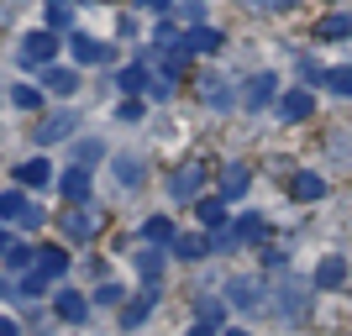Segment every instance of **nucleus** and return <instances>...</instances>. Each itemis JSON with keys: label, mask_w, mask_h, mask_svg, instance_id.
<instances>
[{"label": "nucleus", "mask_w": 352, "mask_h": 336, "mask_svg": "<svg viewBox=\"0 0 352 336\" xmlns=\"http://www.w3.org/2000/svg\"><path fill=\"white\" fill-rule=\"evenodd\" d=\"M226 294H232V305H236V310H248V315H258V310L268 305L258 278H232V289H226Z\"/></svg>", "instance_id": "1"}, {"label": "nucleus", "mask_w": 352, "mask_h": 336, "mask_svg": "<svg viewBox=\"0 0 352 336\" xmlns=\"http://www.w3.org/2000/svg\"><path fill=\"white\" fill-rule=\"evenodd\" d=\"M53 53H58V37H53V32L21 37V63H53Z\"/></svg>", "instance_id": "2"}, {"label": "nucleus", "mask_w": 352, "mask_h": 336, "mask_svg": "<svg viewBox=\"0 0 352 336\" xmlns=\"http://www.w3.org/2000/svg\"><path fill=\"white\" fill-rule=\"evenodd\" d=\"M69 53H74L79 63H105V58H111V43H100V37H85V32H74V37H69Z\"/></svg>", "instance_id": "3"}, {"label": "nucleus", "mask_w": 352, "mask_h": 336, "mask_svg": "<svg viewBox=\"0 0 352 336\" xmlns=\"http://www.w3.org/2000/svg\"><path fill=\"white\" fill-rule=\"evenodd\" d=\"M310 111H316V95H310V89H289V95L279 100V116L284 121H305Z\"/></svg>", "instance_id": "4"}, {"label": "nucleus", "mask_w": 352, "mask_h": 336, "mask_svg": "<svg viewBox=\"0 0 352 336\" xmlns=\"http://www.w3.org/2000/svg\"><path fill=\"white\" fill-rule=\"evenodd\" d=\"M179 47H184V53H216V47H221V32H210V27H190L184 37H179Z\"/></svg>", "instance_id": "5"}, {"label": "nucleus", "mask_w": 352, "mask_h": 336, "mask_svg": "<svg viewBox=\"0 0 352 336\" xmlns=\"http://www.w3.org/2000/svg\"><path fill=\"white\" fill-rule=\"evenodd\" d=\"M63 268H69V252L63 247H37V268H32L37 278H58Z\"/></svg>", "instance_id": "6"}, {"label": "nucleus", "mask_w": 352, "mask_h": 336, "mask_svg": "<svg viewBox=\"0 0 352 336\" xmlns=\"http://www.w3.org/2000/svg\"><path fill=\"white\" fill-rule=\"evenodd\" d=\"M58 190H63V200L85 205V200H89V168H69V174L58 179Z\"/></svg>", "instance_id": "7"}, {"label": "nucleus", "mask_w": 352, "mask_h": 336, "mask_svg": "<svg viewBox=\"0 0 352 336\" xmlns=\"http://www.w3.org/2000/svg\"><path fill=\"white\" fill-rule=\"evenodd\" d=\"M47 179H53V163H47V158H27L21 168H16V184H27V190L47 184Z\"/></svg>", "instance_id": "8"}, {"label": "nucleus", "mask_w": 352, "mask_h": 336, "mask_svg": "<svg viewBox=\"0 0 352 336\" xmlns=\"http://www.w3.org/2000/svg\"><path fill=\"white\" fill-rule=\"evenodd\" d=\"M337 284H347V258H326L316 268V289H337Z\"/></svg>", "instance_id": "9"}, {"label": "nucleus", "mask_w": 352, "mask_h": 336, "mask_svg": "<svg viewBox=\"0 0 352 336\" xmlns=\"http://www.w3.org/2000/svg\"><path fill=\"white\" fill-rule=\"evenodd\" d=\"M74 126H79V121H74L69 111H63V116H47L43 126H37V142H63V137H69Z\"/></svg>", "instance_id": "10"}, {"label": "nucleus", "mask_w": 352, "mask_h": 336, "mask_svg": "<svg viewBox=\"0 0 352 336\" xmlns=\"http://www.w3.org/2000/svg\"><path fill=\"white\" fill-rule=\"evenodd\" d=\"M200 184H206V174H200V168H179V174L168 179V190H174L179 200H184V194H200Z\"/></svg>", "instance_id": "11"}, {"label": "nucleus", "mask_w": 352, "mask_h": 336, "mask_svg": "<svg viewBox=\"0 0 352 336\" xmlns=\"http://www.w3.org/2000/svg\"><path fill=\"white\" fill-rule=\"evenodd\" d=\"M43 85L53 89V95H74V89H79V74H74V69H47Z\"/></svg>", "instance_id": "12"}, {"label": "nucleus", "mask_w": 352, "mask_h": 336, "mask_svg": "<svg viewBox=\"0 0 352 336\" xmlns=\"http://www.w3.org/2000/svg\"><path fill=\"white\" fill-rule=\"evenodd\" d=\"M32 210V200L21 190H11V194H0V221H21Z\"/></svg>", "instance_id": "13"}, {"label": "nucleus", "mask_w": 352, "mask_h": 336, "mask_svg": "<svg viewBox=\"0 0 352 336\" xmlns=\"http://www.w3.org/2000/svg\"><path fill=\"white\" fill-rule=\"evenodd\" d=\"M248 168H242V163H232V168H226V174H221V194H226V200H232V194H242L248 190Z\"/></svg>", "instance_id": "14"}, {"label": "nucleus", "mask_w": 352, "mask_h": 336, "mask_svg": "<svg viewBox=\"0 0 352 336\" xmlns=\"http://www.w3.org/2000/svg\"><path fill=\"white\" fill-rule=\"evenodd\" d=\"M274 89H279V79H274V74H258L252 89H248V105H268V100H274Z\"/></svg>", "instance_id": "15"}, {"label": "nucleus", "mask_w": 352, "mask_h": 336, "mask_svg": "<svg viewBox=\"0 0 352 336\" xmlns=\"http://www.w3.org/2000/svg\"><path fill=\"white\" fill-rule=\"evenodd\" d=\"M53 305H58V315H63V321H85V315H89V305L79 300V294H69V289H63L58 300H53Z\"/></svg>", "instance_id": "16"}, {"label": "nucleus", "mask_w": 352, "mask_h": 336, "mask_svg": "<svg viewBox=\"0 0 352 336\" xmlns=\"http://www.w3.org/2000/svg\"><path fill=\"white\" fill-rule=\"evenodd\" d=\"M294 194H300V200H321V194H326V179L321 174H294Z\"/></svg>", "instance_id": "17"}, {"label": "nucleus", "mask_w": 352, "mask_h": 336, "mask_svg": "<svg viewBox=\"0 0 352 336\" xmlns=\"http://www.w3.org/2000/svg\"><path fill=\"white\" fill-rule=\"evenodd\" d=\"M347 32H352L347 16H326L321 27H316V37H321V43H337V37H347Z\"/></svg>", "instance_id": "18"}, {"label": "nucleus", "mask_w": 352, "mask_h": 336, "mask_svg": "<svg viewBox=\"0 0 352 336\" xmlns=\"http://www.w3.org/2000/svg\"><path fill=\"white\" fill-rule=\"evenodd\" d=\"M174 252L195 263V258H206V252H210V242H206V236H174Z\"/></svg>", "instance_id": "19"}, {"label": "nucleus", "mask_w": 352, "mask_h": 336, "mask_svg": "<svg viewBox=\"0 0 352 336\" xmlns=\"http://www.w3.org/2000/svg\"><path fill=\"white\" fill-rule=\"evenodd\" d=\"M279 310H284V315H305V289H300V284H284Z\"/></svg>", "instance_id": "20"}, {"label": "nucleus", "mask_w": 352, "mask_h": 336, "mask_svg": "<svg viewBox=\"0 0 352 336\" xmlns=\"http://www.w3.org/2000/svg\"><path fill=\"white\" fill-rule=\"evenodd\" d=\"M153 300H158V294L147 289L137 305H126V310H121V326H142V321H147V310H153Z\"/></svg>", "instance_id": "21"}, {"label": "nucleus", "mask_w": 352, "mask_h": 336, "mask_svg": "<svg viewBox=\"0 0 352 336\" xmlns=\"http://www.w3.org/2000/svg\"><path fill=\"white\" fill-rule=\"evenodd\" d=\"M6 263H11V273H27V268H37V247H11Z\"/></svg>", "instance_id": "22"}, {"label": "nucleus", "mask_w": 352, "mask_h": 336, "mask_svg": "<svg viewBox=\"0 0 352 336\" xmlns=\"http://www.w3.org/2000/svg\"><path fill=\"white\" fill-rule=\"evenodd\" d=\"M116 85L126 89V95H142V89H147V63H137V69H126V74H121V79H116Z\"/></svg>", "instance_id": "23"}, {"label": "nucleus", "mask_w": 352, "mask_h": 336, "mask_svg": "<svg viewBox=\"0 0 352 336\" xmlns=\"http://www.w3.org/2000/svg\"><path fill=\"white\" fill-rule=\"evenodd\" d=\"M195 210H200V221H206V226H226V200H200Z\"/></svg>", "instance_id": "24"}, {"label": "nucleus", "mask_w": 352, "mask_h": 336, "mask_svg": "<svg viewBox=\"0 0 352 336\" xmlns=\"http://www.w3.org/2000/svg\"><path fill=\"white\" fill-rule=\"evenodd\" d=\"M147 95H153V100H168V95H174V79L158 74V69H147Z\"/></svg>", "instance_id": "25"}, {"label": "nucleus", "mask_w": 352, "mask_h": 336, "mask_svg": "<svg viewBox=\"0 0 352 336\" xmlns=\"http://www.w3.org/2000/svg\"><path fill=\"white\" fill-rule=\"evenodd\" d=\"M321 79H326L331 89H337V95H352V63H342V69H326Z\"/></svg>", "instance_id": "26"}, {"label": "nucleus", "mask_w": 352, "mask_h": 336, "mask_svg": "<svg viewBox=\"0 0 352 336\" xmlns=\"http://www.w3.org/2000/svg\"><path fill=\"white\" fill-rule=\"evenodd\" d=\"M11 105H16V111H37V105H43V95H37L32 85H16V89H11Z\"/></svg>", "instance_id": "27"}, {"label": "nucleus", "mask_w": 352, "mask_h": 336, "mask_svg": "<svg viewBox=\"0 0 352 336\" xmlns=\"http://www.w3.org/2000/svg\"><path fill=\"white\" fill-rule=\"evenodd\" d=\"M200 89H206V100H210V105H232V95H226V79H216V74H210V79H200Z\"/></svg>", "instance_id": "28"}, {"label": "nucleus", "mask_w": 352, "mask_h": 336, "mask_svg": "<svg viewBox=\"0 0 352 336\" xmlns=\"http://www.w3.org/2000/svg\"><path fill=\"white\" fill-rule=\"evenodd\" d=\"M236 242H242V236H236L232 226H216V232H210V252H236Z\"/></svg>", "instance_id": "29"}, {"label": "nucleus", "mask_w": 352, "mask_h": 336, "mask_svg": "<svg viewBox=\"0 0 352 336\" xmlns=\"http://www.w3.org/2000/svg\"><path fill=\"white\" fill-rule=\"evenodd\" d=\"M147 242H174V221L153 216V221H147Z\"/></svg>", "instance_id": "30"}, {"label": "nucleus", "mask_w": 352, "mask_h": 336, "mask_svg": "<svg viewBox=\"0 0 352 336\" xmlns=\"http://www.w3.org/2000/svg\"><path fill=\"white\" fill-rule=\"evenodd\" d=\"M116 179H121V184H137V179H142V163H137L132 153H126V158H116Z\"/></svg>", "instance_id": "31"}, {"label": "nucleus", "mask_w": 352, "mask_h": 336, "mask_svg": "<svg viewBox=\"0 0 352 336\" xmlns=\"http://www.w3.org/2000/svg\"><path fill=\"white\" fill-rule=\"evenodd\" d=\"M74 21V5L69 0H53V5H47V27H69Z\"/></svg>", "instance_id": "32"}, {"label": "nucleus", "mask_w": 352, "mask_h": 336, "mask_svg": "<svg viewBox=\"0 0 352 336\" xmlns=\"http://www.w3.org/2000/svg\"><path fill=\"white\" fill-rule=\"evenodd\" d=\"M89 232H95V216H85V210L69 216V236H89Z\"/></svg>", "instance_id": "33"}, {"label": "nucleus", "mask_w": 352, "mask_h": 336, "mask_svg": "<svg viewBox=\"0 0 352 336\" xmlns=\"http://www.w3.org/2000/svg\"><path fill=\"white\" fill-rule=\"evenodd\" d=\"M137 268H142V278H158L163 258H158V252H142V258H137Z\"/></svg>", "instance_id": "34"}, {"label": "nucleus", "mask_w": 352, "mask_h": 336, "mask_svg": "<svg viewBox=\"0 0 352 336\" xmlns=\"http://www.w3.org/2000/svg\"><path fill=\"white\" fill-rule=\"evenodd\" d=\"M195 315H200V321H221V300H200V310H195Z\"/></svg>", "instance_id": "35"}, {"label": "nucleus", "mask_w": 352, "mask_h": 336, "mask_svg": "<svg viewBox=\"0 0 352 336\" xmlns=\"http://www.w3.org/2000/svg\"><path fill=\"white\" fill-rule=\"evenodd\" d=\"M236 236H263V216H248L242 226H236Z\"/></svg>", "instance_id": "36"}, {"label": "nucleus", "mask_w": 352, "mask_h": 336, "mask_svg": "<svg viewBox=\"0 0 352 336\" xmlns=\"http://www.w3.org/2000/svg\"><path fill=\"white\" fill-rule=\"evenodd\" d=\"M95 300H100V305H121V284H105V289L95 294Z\"/></svg>", "instance_id": "37"}, {"label": "nucleus", "mask_w": 352, "mask_h": 336, "mask_svg": "<svg viewBox=\"0 0 352 336\" xmlns=\"http://www.w3.org/2000/svg\"><path fill=\"white\" fill-rule=\"evenodd\" d=\"M258 11H289V5H300V0H252Z\"/></svg>", "instance_id": "38"}, {"label": "nucleus", "mask_w": 352, "mask_h": 336, "mask_svg": "<svg viewBox=\"0 0 352 336\" xmlns=\"http://www.w3.org/2000/svg\"><path fill=\"white\" fill-rule=\"evenodd\" d=\"M137 5H142V11H168L174 0H137Z\"/></svg>", "instance_id": "39"}, {"label": "nucleus", "mask_w": 352, "mask_h": 336, "mask_svg": "<svg viewBox=\"0 0 352 336\" xmlns=\"http://www.w3.org/2000/svg\"><path fill=\"white\" fill-rule=\"evenodd\" d=\"M0 336H21V331H16V321H0Z\"/></svg>", "instance_id": "40"}, {"label": "nucleus", "mask_w": 352, "mask_h": 336, "mask_svg": "<svg viewBox=\"0 0 352 336\" xmlns=\"http://www.w3.org/2000/svg\"><path fill=\"white\" fill-rule=\"evenodd\" d=\"M190 336H216V331H210V326L200 321V326H190Z\"/></svg>", "instance_id": "41"}, {"label": "nucleus", "mask_w": 352, "mask_h": 336, "mask_svg": "<svg viewBox=\"0 0 352 336\" xmlns=\"http://www.w3.org/2000/svg\"><path fill=\"white\" fill-rule=\"evenodd\" d=\"M0 252H11V236H6V232H0Z\"/></svg>", "instance_id": "42"}, {"label": "nucleus", "mask_w": 352, "mask_h": 336, "mask_svg": "<svg viewBox=\"0 0 352 336\" xmlns=\"http://www.w3.org/2000/svg\"><path fill=\"white\" fill-rule=\"evenodd\" d=\"M226 336H248V331H226Z\"/></svg>", "instance_id": "43"}]
</instances>
